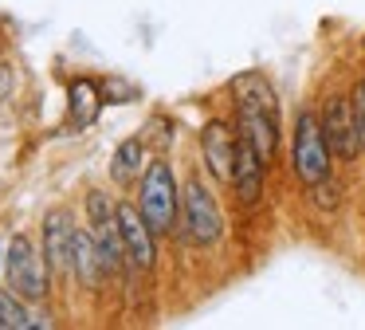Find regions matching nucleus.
Instances as JSON below:
<instances>
[{
    "instance_id": "nucleus-11",
    "label": "nucleus",
    "mask_w": 365,
    "mask_h": 330,
    "mask_svg": "<svg viewBox=\"0 0 365 330\" xmlns=\"http://www.w3.org/2000/svg\"><path fill=\"white\" fill-rule=\"evenodd\" d=\"M103 86L95 83V79H71V86H67V114H71V126L75 130H87V126H95L98 110H103Z\"/></svg>"
},
{
    "instance_id": "nucleus-18",
    "label": "nucleus",
    "mask_w": 365,
    "mask_h": 330,
    "mask_svg": "<svg viewBox=\"0 0 365 330\" xmlns=\"http://www.w3.org/2000/svg\"><path fill=\"white\" fill-rule=\"evenodd\" d=\"M361 44H365V39H361Z\"/></svg>"
},
{
    "instance_id": "nucleus-3",
    "label": "nucleus",
    "mask_w": 365,
    "mask_h": 330,
    "mask_svg": "<svg viewBox=\"0 0 365 330\" xmlns=\"http://www.w3.org/2000/svg\"><path fill=\"white\" fill-rule=\"evenodd\" d=\"M4 275H9V287L16 291L28 303H43L51 291V267L48 256H40L36 240L28 232H16L9 240V251H4Z\"/></svg>"
},
{
    "instance_id": "nucleus-1",
    "label": "nucleus",
    "mask_w": 365,
    "mask_h": 330,
    "mask_svg": "<svg viewBox=\"0 0 365 330\" xmlns=\"http://www.w3.org/2000/svg\"><path fill=\"white\" fill-rule=\"evenodd\" d=\"M232 102H236V134L255 146L263 161H275L279 149V94L259 71L232 79Z\"/></svg>"
},
{
    "instance_id": "nucleus-7",
    "label": "nucleus",
    "mask_w": 365,
    "mask_h": 330,
    "mask_svg": "<svg viewBox=\"0 0 365 330\" xmlns=\"http://www.w3.org/2000/svg\"><path fill=\"white\" fill-rule=\"evenodd\" d=\"M118 232H122V248H126L130 267L138 271H150L158 264V232L145 224L142 209L130 201H118Z\"/></svg>"
},
{
    "instance_id": "nucleus-5",
    "label": "nucleus",
    "mask_w": 365,
    "mask_h": 330,
    "mask_svg": "<svg viewBox=\"0 0 365 330\" xmlns=\"http://www.w3.org/2000/svg\"><path fill=\"white\" fill-rule=\"evenodd\" d=\"M181 232H185V240L197 244V248H212L224 236L220 204H216V196L208 193L200 181H189L185 193H181Z\"/></svg>"
},
{
    "instance_id": "nucleus-4",
    "label": "nucleus",
    "mask_w": 365,
    "mask_h": 330,
    "mask_svg": "<svg viewBox=\"0 0 365 330\" xmlns=\"http://www.w3.org/2000/svg\"><path fill=\"white\" fill-rule=\"evenodd\" d=\"M330 146L322 138V122H318L314 110H299L294 118V141H291V165L294 177L302 181L307 189H314L318 181L330 177Z\"/></svg>"
},
{
    "instance_id": "nucleus-10",
    "label": "nucleus",
    "mask_w": 365,
    "mask_h": 330,
    "mask_svg": "<svg viewBox=\"0 0 365 330\" xmlns=\"http://www.w3.org/2000/svg\"><path fill=\"white\" fill-rule=\"evenodd\" d=\"M71 244H75V220L67 209H51L43 216V256H48L51 271H67L71 267Z\"/></svg>"
},
{
    "instance_id": "nucleus-8",
    "label": "nucleus",
    "mask_w": 365,
    "mask_h": 330,
    "mask_svg": "<svg viewBox=\"0 0 365 330\" xmlns=\"http://www.w3.org/2000/svg\"><path fill=\"white\" fill-rule=\"evenodd\" d=\"M200 154H205V165L216 181L232 185V157H236V130H232L224 118H208L200 126Z\"/></svg>"
},
{
    "instance_id": "nucleus-12",
    "label": "nucleus",
    "mask_w": 365,
    "mask_h": 330,
    "mask_svg": "<svg viewBox=\"0 0 365 330\" xmlns=\"http://www.w3.org/2000/svg\"><path fill=\"white\" fill-rule=\"evenodd\" d=\"M71 271H75V279H79L87 291H98V287H103V279H106L103 259H98V248H95V236H91V228H75Z\"/></svg>"
},
{
    "instance_id": "nucleus-16",
    "label": "nucleus",
    "mask_w": 365,
    "mask_h": 330,
    "mask_svg": "<svg viewBox=\"0 0 365 330\" xmlns=\"http://www.w3.org/2000/svg\"><path fill=\"white\" fill-rule=\"evenodd\" d=\"M349 99H354V118H357V141H361V149H365V79L354 86Z\"/></svg>"
},
{
    "instance_id": "nucleus-13",
    "label": "nucleus",
    "mask_w": 365,
    "mask_h": 330,
    "mask_svg": "<svg viewBox=\"0 0 365 330\" xmlns=\"http://www.w3.org/2000/svg\"><path fill=\"white\" fill-rule=\"evenodd\" d=\"M145 173V141L142 138H126L110 157V181L122 189H130L134 181H142Z\"/></svg>"
},
{
    "instance_id": "nucleus-6",
    "label": "nucleus",
    "mask_w": 365,
    "mask_h": 330,
    "mask_svg": "<svg viewBox=\"0 0 365 330\" xmlns=\"http://www.w3.org/2000/svg\"><path fill=\"white\" fill-rule=\"evenodd\" d=\"M318 122H322V138H326V146H330V154L338 157V161H354V157L361 154L354 99H349V94H330V99L322 102Z\"/></svg>"
},
{
    "instance_id": "nucleus-17",
    "label": "nucleus",
    "mask_w": 365,
    "mask_h": 330,
    "mask_svg": "<svg viewBox=\"0 0 365 330\" xmlns=\"http://www.w3.org/2000/svg\"><path fill=\"white\" fill-rule=\"evenodd\" d=\"M0 251H4V244H0Z\"/></svg>"
},
{
    "instance_id": "nucleus-15",
    "label": "nucleus",
    "mask_w": 365,
    "mask_h": 330,
    "mask_svg": "<svg viewBox=\"0 0 365 330\" xmlns=\"http://www.w3.org/2000/svg\"><path fill=\"white\" fill-rule=\"evenodd\" d=\"M103 99L106 102H134L138 91L130 83H122V79H106V83H103Z\"/></svg>"
},
{
    "instance_id": "nucleus-9",
    "label": "nucleus",
    "mask_w": 365,
    "mask_h": 330,
    "mask_svg": "<svg viewBox=\"0 0 365 330\" xmlns=\"http://www.w3.org/2000/svg\"><path fill=\"white\" fill-rule=\"evenodd\" d=\"M263 177H267V161L255 154V146L236 134V157H232V185L244 196V204H255L263 193Z\"/></svg>"
},
{
    "instance_id": "nucleus-2",
    "label": "nucleus",
    "mask_w": 365,
    "mask_h": 330,
    "mask_svg": "<svg viewBox=\"0 0 365 330\" xmlns=\"http://www.w3.org/2000/svg\"><path fill=\"white\" fill-rule=\"evenodd\" d=\"M138 209H142L145 224L158 236H169L177 228V216H181V189H177L173 165L165 157H153L145 165L142 181H138Z\"/></svg>"
},
{
    "instance_id": "nucleus-14",
    "label": "nucleus",
    "mask_w": 365,
    "mask_h": 330,
    "mask_svg": "<svg viewBox=\"0 0 365 330\" xmlns=\"http://www.w3.org/2000/svg\"><path fill=\"white\" fill-rule=\"evenodd\" d=\"M48 314L28 311V299H20L16 291H0V330H48Z\"/></svg>"
}]
</instances>
